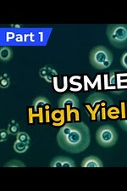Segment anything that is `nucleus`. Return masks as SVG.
Here are the masks:
<instances>
[{
    "label": "nucleus",
    "mask_w": 127,
    "mask_h": 191,
    "mask_svg": "<svg viewBox=\"0 0 127 191\" xmlns=\"http://www.w3.org/2000/svg\"><path fill=\"white\" fill-rule=\"evenodd\" d=\"M57 142L59 147L66 152H83L90 145V129L84 122H68L58 132Z\"/></svg>",
    "instance_id": "obj_1"
},
{
    "label": "nucleus",
    "mask_w": 127,
    "mask_h": 191,
    "mask_svg": "<svg viewBox=\"0 0 127 191\" xmlns=\"http://www.w3.org/2000/svg\"><path fill=\"white\" fill-rule=\"evenodd\" d=\"M114 60L112 53L104 46L99 45L94 47L89 54V61L96 70H105L111 66Z\"/></svg>",
    "instance_id": "obj_2"
},
{
    "label": "nucleus",
    "mask_w": 127,
    "mask_h": 191,
    "mask_svg": "<svg viewBox=\"0 0 127 191\" xmlns=\"http://www.w3.org/2000/svg\"><path fill=\"white\" fill-rule=\"evenodd\" d=\"M106 35L112 46L118 49L127 46V24H110Z\"/></svg>",
    "instance_id": "obj_3"
},
{
    "label": "nucleus",
    "mask_w": 127,
    "mask_h": 191,
    "mask_svg": "<svg viewBox=\"0 0 127 191\" xmlns=\"http://www.w3.org/2000/svg\"><path fill=\"white\" fill-rule=\"evenodd\" d=\"M96 140L100 146L110 148L117 143L118 133L113 126L110 124H104L97 130Z\"/></svg>",
    "instance_id": "obj_4"
},
{
    "label": "nucleus",
    "mask_w": 127,
    "mask_h": 191,
    "mask_svg": "<svg viewBox=\"0 0 127 191\" xmlns=\"http://www.w3.org/2000/svg\"><path fill=\"white\" fill-rule=\"evenodd\" d=\"M102 101H105L106 103H108V105H113V101L110 98L106 95V94H102V93H94L92 94L87 98L86 102L89 103L91 105V106L94 107L96 105V104L102 102Z\"/></svg>",
    "instance_id": "obj_5"
},
{
    "label": "nucleus",
    "mask_w": 127,
    "mask_h": 191,
    "mask_svg": "<svg viewBox=\"0 0 127 191\" xmlns=\"http://www.w3.org/2000/svg\"><path fill=\"white\" fill-rule=\"evenodd\" d=\"M70 105L74 108H79L80 107L79 100L75 95L71 94H66L65 95H63L62 98L59 100L58 106L63 109V108H65V105Z\"/></svg>",
    "instance_id": "obj_6"
},
{
    "label": "nucleus",
    "mask_w": 127,
    "mask_h": 191,
    "mask_svg": "<svg viewBox=\"0 0 127 191\" xmlns=\"http://www.w3.org/2000/svg\"><path fill=\"white\" fill-rule=\"evenodd\" d=\"M51 167H75V163L72 159L66 156L55 157L51 163Z\"/></svg>",
    "instance_id": "obj_7"
},
{
    "label": "nucleus",
    "mask_w": 127,
    "mask_h": 191,
    "mask_svg": "<svg viewBox=\"0 0 127 191\" xmlns=\"http://www.w3.org/2000/svg\"><path fill=\"white\" fill-rule=\"evenodd\" d=\"M81 167H102L103 164L99 158L95 156H90L86 157L82 162H81Z\"/></svg>",
    "instance_id": "obj_8"
},
{
    "label": "nucleus",
    "mask_w": 127,
    "mask_h": 191,
    "mask_svg": "<svg viewBox=\"0 0 127 191\" xmlns=\"http://www.w3.org/2000/svg\"><path fill=\"white\" fill-rule=\"evenodd\" d=\"M40 75L42 77L46 79V81L48 82H51L53 81V75H57V72L54 71V69L51 68L49 66H46L42 68L40 71Z\"/></svg>",
    "instance_id": "obj_9"
},
{
    "label": "nucleus",
    "mask_w": 127,
    "mask_h": 191,
    "mask_svg": "<svg viewBox=\"0 0 127 191\" xmlns=\"http://www.w3.org/2000/svg\"><path fill=\"white\" fill-rule=\"evenodd\" d=\"M13 57V51L9 47H2L0 49V58L3 61H9Z\"/></svg>",
    "instance_id": "obj_10"
},
{
    "label": "nucleus",
    "mask_w": 127,
    "mask_h": 191,
    "mask_svg": "<svg viewBox=\"0 0 127 191\" xmlns=\"http://www.w3.org/2000/svg\"><path fill=\"white\" fill-rule=\"evenodd\" d=\"M29 148V144L16 140L14 144V150L17 153H25Z\"/></svg>",
    "instance_id": "obj_11"
},
{
    "label": "nucleus",
    "mask_w": 127,
    "mask_h": 191,
    "mask_svg": "<svg viewBox=\"0 0 127 191\" xmlns=\"http://www.w3.org/2000/svg\"><path fill=\"white\" fill-rule=\"evenodd\" d=\"M48 100H47L46 98L44 97H38L33 102H32V106L34 108L35 110H37V107L38 105H45V104H48Z\"/></svg>",
    "instance_id": "obj_12"
},
{
    "label": "nucleus",
    "mask_w": 127,
    "mask_h": 191,
    "mask_svg": "<svg viewBox=\"0 0 127 191\" xmlns=\"http://www.w3.org/2000/svg\"><path fill=\"white\" fill-rule=\"evenodd\" d=\"M16 140H19L20 141V142H23V143L29 144V143H30V137H29V135H28L26 133H24V132H19L18 133H17Z\"/></svg>",
    "instance_id": "obj_13"
},
{
    "label": "nucleus",
    "mask_w": 127,
    "mask_h": 191,
    "mask_svg": "<svg viewBox=\"0 0 127 191\" xmlns=\"http://www.w3.org/2000/svg\"><path fill=\"white\" fill-rule=\"evenodd\" d=\"M4 166H9V167H10V166H12V167H19V166H20V167H25V165H24V163L19 160L10 161L9 162H7Z\"/></svg>",
    "instance_id": "obj_14"
},
{
    "label": "nucleus",
    "mask_w": 127,
    "mask_h": 191,
    "mask_svg": "<svg viewBox=\"0 0 127 191\" xmlns=\"http://www.w3.org/2000/svg\"><path fill=\"white\" fill-rule=\"evenodd\" d=\"M84 78L87 80V83H89V84L91 85V88H95V84H96V83H98V89H99V90H101V89H102V88H101V76H100V75H98L96 80H95V82H94L93 83H92V82H91L90 80H89V78L87 77V76H84Z\"/></svg>",
    "instance_id": "obj_15"
},
{
    "label": "nucleus",
    "mask_w": 127,
    "mask_h": 191,
    "mask_svg": "<svg viewBox=\"0 0 127 191\" xmlns=\"http://www.w3.org/2000/svg\"><path fill=\"white\" fill-rule=\"evenodd\" d=\"M77 77H78V76H73V77H70V82L72 85H75V86H77L78 90L80 91L81 89H82V84L80 83V82H77L75 81V80L77 78Z\"/></svg>",
    "instance_id": "obj_16"
},
{
    "label": "nucleus",
    "mask_w": 127,
    "mask_h": 191,
    "mask_svg": "<svg viewBox=\"0 0 127 191\" xmlns=\"http://www.w3.org/2000/svg\"><path fill=\"white\" fill-rule=\"evenodd\" d=\"M120 63L125 69L127 70V52L122 54V57H121L120 59Z\"/></svg>",
    "instance_id": "obj_17"
},
{
    "label": "nucleus",
    "mask_w": 127,
    "mask_h": 191,
    "mask_svg": "<svg viewBox=\"0 0 127 191\" xmlns=\"http://www.w3.org/2000/svg\"><path fill=\"white\" fill-rule=\"evenodd\" d=\"M18 126L17 125H9V133L11 134L18 133Z\"/></svg>",
    "instance_id": "obj_18"
},
{
    "label": "nucleus",
    "mask_w": 127,
    "mask_h": 191,
    "mask_svg": "<svg viewBox=\"0 0 127 191\" xmlns=\"http://www.w3.org/2000/svg\"><path fill=\"white\" fill-rule=\"evenodd\" d=\"M109 81H108V75L106 74V75H104V88H105V89H115V85H113L111 87H109Z\"/></svg>",
    "instance_id": "obj_19"
},
{
    "label": "nucleus",
    "mask_w": 127,
    "mask_h": 191,
    "mask_svg": "<svg viewBox=\"0 0 127 191\" xmlns=\"http://www.w3.org/2000/svg\"><path fill=\"white\" fill-rule=\"evenodd\" d=\"M118 124H119V126L121 128L124 130V131L127 132V119L119 121Z\"/></svg>",
    "instance_id": "obj_20"
},
{
    "label": "nucleus",
    "mask_w": 127,
    "mask_h": 191,
    "mask_svg": "<svg viewBox=\"0 0 127 191\" xmlns=\"http://www.w3.org/2000/svg\"><path fill=\"white\" fill-rule=\"evenodd\" d=\"M123 82H127V79L122 80V79H120V74H118L117 75V88L119 89H121V83H123Z\"/></svg>",
    "instance_id": "obj_21"
},
{
    "label": "nucleus",
    "mask_w": 127,
    "mask_h": 191,
    "mask_svg": "<svg viewBox=\"0 0 127 191\" xmlns=\"http://www.w3.org/2000/svg\"><path fill=\"white\" fill-rule=\"evenodd\" d=\"M109 83L111 85H114L115 83V72H110V80H109Z\"/></svg>",
    "instance_id": "obj_22"
},
{
    "label": "nucleus",
    "mask_w": 127,
    "mask_h": 191,
    "mask_svg": "<svg viewBox=\"0 0 127 191\" xmlns=\"http://www.w3.org/2000/svg\"><path fill=\"white\" fill-rule=\"evenodd\" d=\"M9 81L6 80V79H2V80H1V87H2V88H7V87L9 86Z\"/></svg>",
    "instance_id": "obj_23"
},
{
    "label": "nucleus",
    "mask_w": 127,
    "mask_h": 191,
    "mask_svg": "<svg viewBox=\"0 0 127 191\" xmlns=\"http://www.w3.org/2000/svg\"><path fill=\"white\" fill-rule=\"evenodd\" d=\"M4 138H7V133L4 131L1 132V141L4 140Z\"/></svg>",
    "instance_id": "obj_24"
},
{
    "label": "nucleus",
    "mask_w": 127,
    "mask_h": 191,
    "mask_svg": "<svg viewBox=\"0 0 127 191\" xmlns=\"http://www.w3.org/2000/svg\"><path fill=\"white\" fill-rule=\"evenodd\" d=\"M87 109H89V110H90V111H92V110H91V107L89 106V105H87ZM92 119H93V120L95 119V114H94V113H93V117H92Z\"/></svg>",
    "instance_id": "obj_25"
},
{
    "label": "nucleus",
    "mask_w": 127,
    "mask_h": 191,
    "mask_svg": "<svg viewBox=\"0 0 127 191\" xmlns=\"http://www.w3.org/2000/svg\"><path fill=\"white\" fill-rule=\"evenodd\" d=\"M46 116H47L46 122H49V119H48V110H47V111H46Z\"/></svg>",
    "instance_id": "obj_26"
}]
</instances>
